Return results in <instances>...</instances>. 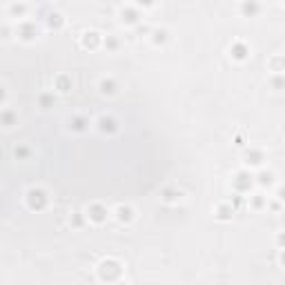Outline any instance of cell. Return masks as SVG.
<instances>
[{
  "label": "cell",
  "instance_id": "cell-24",
  "mask_svg": "<svg viewBox=\"0 0 285 285\" xmlns=\"http://www.w3.org/2000/svg\"><path fill=\"white\" fill-rule=\"evenodd\" d=\"M249 203H252V207H254V209H261L263 205H267V200L263 198L261 194H256V196H252V200H249Z\"/></svg>",
  "mask_w": 285,
  "mask_h": 285
},
{
  "label": "cell",
  "instance_id": "cell-17",
  "mask_svg": "<svg viewBox=\"0 0 285 285\" xmlns=\"http://www.w3.org/2000/svg\"><path fill=\"white\" fill-rule=\"evenodd\" d=\"M47 25L51 27V29H60V27L65 25V18H62L60 11H51V13L47 16Z\"/></svg>",
  "mask_w": 285,
  "mask_h": 285
},
{
  "label": "cell",
  "instance_id": "cell-3",
  "mask_svg": "<svg viewBox=\"0 0 285 285\" xmlns=\"http://www.w3.org/2000/svg\"><path fill=\"white\" fill-rule=\"evenodd\" d=\"M16 36L20 40H25V43H31L38 36V25L34 20H29V18H25V20H20L16 25Z\"/></svg>",
  "mask_w": 285,
  "mask_h": 285
},
{
  "label": "cell",
  "instance_id": "cell-9",
  "mask_svg": "<svg viewBox=\"0 0 285 285\" xmlns=\"http://www.w3.org/2000/svg\"><path fill=\"white\" fill-rule=\"evenodd\" d=\"M230 53H232V58L234 60H245V58L249 56V47L245 43H240V40H236V43H232V47H230Z\"/></svg>",
  "mask_w": 285,
  "mask_h": 285
},
{
  "label": "cell",
  "instance_id": "cell-4",
  "mask_svg": "<svg viewBox=\"0 0 285 285\" xmlns=\"http://www.w3.org/2000/svg\"><path fill=\"white\" fill-rule=\"evenodd\" d=\"M256 183V178L249 174V169H240V172H236V176L232 178V185H234V190L238 191V194H245V191H249V187Z\"/></svg>",
  "mask_w": 285,
  "mask_h": 285
},
{
  "label": "cell",
  "instance_id": "cell-20",
  "mask_svg": "<svg viewBox=\"0 0 285 285\" xmlns=\"http://www.w3.org/2000/svg\"><path fill=\"white\" fill-rule=\"evenodd\" d=\"M272 87H274V89H285V74H274V76H272Z\"/></svg>",
  "mask_w": 285,
  "mask_h": 285
},
{
  "label": "cell",
  "instance_id": "cell-1",
  "mask_svg": "<svg viewBox=\"0 0 285 285\" xmlns=\"http://www.w3.org/2000/svg\"><path fill=\"white\" fill-rule=\"evenodd\" d=\"M120 276H123V265H120L116 258H105V261L98 263V279H100L102 283L114 285V283H118V281H123Z\"/></svg>",
  "mask_w": 285,
  "mask_h": 285
},
{
  "label": "cell",
  "instance_id": "cell-7",
  "mask_svg": "<svg viewBox=\"0 0 285 285\" xmlns=\"http://www.w3.org/2000/svg\"><path fill=\"white\" fill-rule=\"evenodd\" d=\"M263 160H265V151L258 149V147H249L245 151V165L247 167H263Z\"/></svg>",
  "mask_w": 285,
  "mask_h": 285
},
{
  "label": "cell",
  "instance_id": "cell-12",
  "mask_svg": "<svg viewBox=\"0 0 285 285\" xmlns=\"http://www.w3.org/2000/svg\"><path fill=\"white\" fill-rule=\"evenodd\" d=\"M254 178H256V185L267 187V185H272V183H274V172H270V169L261 167V169H258V174H256Z\"/></svg>",
  "mask_w": 285,
  "mask_h": 285
},
{
  "label": "cell",
  "instance_id": "cell-30",
  "mask_svg": "<svg viewBox=\"0 0 285 285\" xmlns=\"http://www.w3.org/2000/svg\"><path fill=\"white\" fill-rule=\"evenodd\" d=\"M279 261H281V265H285V249H281V256H279Z\"/></svg>",
  "mask_w": 285,
  "mask_h": 285
},
{
  "label": "cell",
  "instance_id": "cell-15",
  "mask_svg": "<svg viewBox=\"0 0 285 285\" xmlns=\"http://www.w3.org/2000/svg\"><path fill=\"white\" fill-rule=\"evenodd\" d=\"M232 214H234V207H232V205H227V203H221L216 207V212H214V216H216L218 221H230Z\"/></svg>",
  "mask_w": 285,
  "mask_h": 285
},
{
  "label": "cell",
  "instance_id": "cell-23",
  "mask_svg": "<svg viewBox=\"0 0 285 285\" xmlns=\"http://www.w3.org/2000/svg\"><path fill=\"white\" fill-rule=\"evenodd\" d=\"M102 45H105L107 49H111V51H116V49H118V40H116L114 36H107V38H102Z\"/></svg>",
  "mask_w": 285,
  "mask_h": 285
},
{
  "label": "cell",
  "instance_id": "cell-2",
  "mask_svg": "<svg viewBox=\"0 0 285 285\" xmlns=\"http://www.w3.org/2000/svg\"><path fill=\"white\" fill-rule=\"evenodd\" d=\"M25 203L29 209H34V212H40V209L47 207L49 203V196L45 190H40V187H31V190H27L25 194Z\"/></svg>",
  "mask_w": 285,
  "mask_h": 285
},
{
  "label": "cell",
  "instance_id": "cell-13",
  "mask_svg": "<svg viewBox=\"0 0 285 285\" xmlns=\"http://www.w3.org/2000/svg\"><path fill=\"white\" fill-rule=\"evenodd\" d=\"M27 11H29V4H25V2H11L7 7V13L11 18H25Z\"/></svg>",
  "mask_w": 285,
  "mask_h": 285
},
{
  "label": "cell",
  "instance_id": "cell-22",
  "mask_svg": "<svg viewBox=\"0 0 285 285\" xmlns=\"http://www.w3.org/2000/svg\"><path fill=\"white\" fill-rule=\"evenodd\" d=\"M176 198H181V191H172L169 187H167V190H163V200L172 203V200H176Z\"/></svg>",
  "mask_w": 285,
  "mask_h": 285
},
{
  "label": "cell",
  "instance_id": "cell-32",
  "mask_svg": "<svg viewBox=\"0 0 285 285\" xmlns=\"http://www.w3.org/2000/svg\"><path fill=\"white\" fill-rule=\"evenodd\" d=\"M283 60H285V53H283Z\"/></svg>",
  "mask_w": 285,
  "mask_h": 285
},
{
  "label": "cell",
  "instance_id": "cell-26",
  "mask_svg": "<svg viewBox=\"0 0 285 285\" xmlns=\"http://www.w3.org/2000/svg\"><path fill=\"white\" fill-rule=\"evenodd\" d=\"M276 200H279V203H285V185L276 187Z\"/></svg>",
  "mask_w": 285,
  "mask_h": 285
},
{
  "label": "cell",
  "instance_id": "cell-27",
  "mask_svg": "<svg viewBox=\"0 0 285 285\" xmlns=\"http://www.w3.org/2000/svg\"><path fill=\"white\" fill-rule=\"evenodd\" d=\"M27 154H29L27 147H16V149H13V156H16V158H25Z\"/></svg>",
  "mask_w": 285,
  "mask_h": 285
},
{
  "label": "cell",
  "instance_id": "cell-18",
  "mask_svg": "<svg viewBox=\"0 0 285 285\" xmlns=\"http://www.w3.org/2000/svg\"><path fill=\"white\" fill-rule=\"evenodd\" d=\"M258 11H261V4H256V2H243L240 4V13H243V16H256Z\"/></svg>",
  "mask_w": 285,
  "mask_h": 285
},
{
  "label": "cell",
  "instance_id": "cell-11",
  "mask_svg": "<svg viewBox=\"0 0 285 285\" xmlns=\"http://www.w3.org/2000/svg\"><path fill=\"white\" fill-rule=\"evenodd\" d=\"M114 216L118 223H132L134 221V209L129 207V205H118V207L114 209Z\"/></svg>",
  "mask_w": 285,
  "mask_h": 285
},
{
  "label": "cell",
  "instance_id": "cell-6",
  "mask_svg": "<svg viewBox=\"0 0 285 285\" xmlns=\"http://www.w3.org/2000/svg\"><path fill=\"white\" fill-rule=\"evenodd\" d=\"M107 216H109V209H107L102 203H92V205L87 207V218H89L92 223H96V225L105 223Z\"/></svg>",
  "mask_w": 285,
  "mask_h": 285
},
{
  "label": "cell",
  "instance_id": "cell-28",
  "mask_svg": "<svg viewBox=\"0 0 285 285\" xmlns=\"http://www.w3.org/2000/svg\"><path fill=\"white\" fill-rule=\"evenodd\" d=\"M276 245H279L281 249H285V232H281V234L276 236Z\"/></svg>",
  "mask_w": 285,
  "mask_h": 285
},
{
  "label": "cell",
  "instance_id": "cell-29",
  "mask_svg": "<svg viewBox=\"0 0 285 285\" xmlns=\"http://www.w3.org/2000/svg\"><path fill=\"white\" fill-rule=\"evenodd\" d=\"M40 102H43V105L47 107L49 102H51V96H47V94H45V96H40Z\"/></svg>",
  "mask_w": 285,
  "mask_h": 285
},
{
  "label": "cell",
  "instance_id": "cell-25",
  "mask_svg": "<svg viewBox=\"0 0 285 285\" xmlns=\"http://www.w3.org/2000/svg\"><path fill=\"white\" fill-rule=\"evenodd\" d=\"M2 123H4V127H11V123H13V114L9 109H2Z\"/></svg>",
  "mask_w": 285,
  "mask_h": 285
},
{
  "label": "cell",
  "instance_id": "cell-31",
  "mask_svg": "<svg viewBox=\"0 0 285 285\" xmlns=\"http://www.w3.org/2000/svg\"><path fill=\"white\" fill-rule=\"evenodd\" d=\"M114 285H127V283H125V281H118V283H114Z\"/></svg>",
  "mask_w": 285,
  "mask_h": 285
},
{
  "label": "cell",
  "instance_id": "cell-5",
  "mask_svg": "<svg viewBox=\"0 0 285 285\" xmlns=\"http://www.w3.org/2000/svg\"><path fill=\"white\" fill-rule=\"evenodd\" d=\"M118 16L120 22H125V25H138L141 22V7L138 4H123L118 9Z\"/></svg>",
  "mask_w": 285,
  "mask_h": 285
},
{
  "label": "cell",
  "instance_id": "cell-21",
  "mask_svg": "<svg viewBox=\"0 0 285 285\" xmlns=\"http://www.w3.org/2000/svg\"><path fill=\"white\" fill-rule=\"evenodd\" d=\"M85 125H87V120H85L83 116H76V118H71V129H76V132H83Z\"/></svg>",
  "mask_w": 285,
  "mask_h": 285
},
{
  "label": "cell",
  "instance_id": "cell-8",
  "mask_svg": "<svg viewBox=\"0 0 285 285\" xmlns=\"http://www.w3.org/2000/svg\"><path fill=\"white\" fill-rule=\"evenodd\" d=\"M100 43H102V36L98 34V31H94V29L85 31V34L80 36V45H83L85 49H98Z\"/></svg>",
  "mask_w": 285,
  "mask_h": 285
},
{
  "label": "cell",
  "instance_id": "cell-10",
  "mask_svg": "<svg viewBox=\"0 0 285 285\" xmlns=\"http://www.w3.org/2000/svg\"><path fill=\"white\" fill-rule=\"evenodd\" d=\"M96 125L102 134H114L116 129H118V123H116V118H111V116H100V118L96 120Z\"/></svg>",
  "mask_w": 285,
  "mask_h": 285
},
{
  "label": "cell",
  "instance_id": "cell-19",
  "mask_svg": "<svg viewBox=\"0 0 285 285\" xmlns=\"http://www.w3.org/2000/svg\"><path fill=\"white\" fill-rule=\"evenodd\" d=\"M56 89H58V92H62V94L69 92V89H71V80L67 78V76H58V78H56Z\"/></svg>",
  "mask_w": 285,
  "mask_h": 285
},
{
  "label": "cell",
  "instance_id": "cell-14",
  "mask_svg": "<svg viewBox=\"0 0 285 285\" xmlns=\"http://www.w3.org/2000/svg\"><path fill=\"white\" fill-rule=\"evenodd\" d=\"M149 36H151V43L154 45H163V43H167L169 31L165 29V27H156V29L149 31Z\"/></svg>",
  "mask_w": 285,
  "mask_h": 285
},
{
  "label": "cell",
  "instance_id": "cell-16",
  "mask_svg": "<svg viewBox=\"0 0 285 285\" xmlns=\"http://www.w3.org/2000/svg\"><path fill=\"white\" fill-rule=\"evenodd\" d=\"M116 80L114 78H102L100 83H98V89H100V94H105V96H111V94H116Z\"/></svg>",
  "mask_w": 285,
  "mask_h": 285
}]
</instances>
